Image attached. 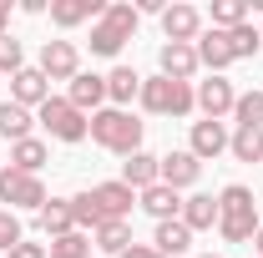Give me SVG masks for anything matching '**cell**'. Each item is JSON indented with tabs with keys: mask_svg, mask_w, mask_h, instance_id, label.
<instances>
[{
	"mask_svg": "<svg viewBox=\"0 0 263 258\" xmlns=\"http://www.w3.org/2000/svg\"><path fill=\"white\" fill-rule=\"evenodd\" d=\"M132 97H142V76H137L132 66H111V71H106V101L127 112Z\"/></svg>",
	"mask_w": 263,
	"mask_h": 258,
	"instance_id": "cell-21",
	"label": "cell"
},
{
	"mask_svg": "<svg viewBox=\"0 0 263 258\" xmlns=\"http://www.w3.org/2000/svg\"><path fill=\"white\" fill-rule=\"evenodd\" d=\"M122 182H127L132 193L157 188V182H162V177H157V157H152V152H132V157L122 162Z\"/></svg>",
	"mask_w": 263,
	"mask_h": 258,
	"instance_id": "cell-19",
	"label": "cell"
},
{
	"mask_svg": "<svg viewBox=\"0 0 263 258\" xmlns=\"http://www.w3.org/2000/svg\"><path fill=\"white\" fill-rule=\"evenodd\" d=\"M137 21H142V15H137V5H122V0H117V5H106V10H101V21L91 26V56H117L132 35H137Z\"/></svg>",
	"mask_w": 263,
	"mask_h": 258,
	"instance_id": "cell-3",
	"label": "cell"
},
{
	"mask_svg": "<svg viewBox=\"0 0 263 258\" xmlns=\"http://www.w3.org/2000/svg\"><path fill=\"white\" fill-rule=\"evenodd\" d=\"M228 152L238 162H263V127H238L228 137Z\"/></svg>",
	"mask_w": 263,
	"mask_h": 258,
	"instance_id": "cell-26",
	"label": "cell"
},
{
	"mask_svg": "<svg viewBox=\"0 0 263 258\" xmlns=\"http://www.w3.org/2000/svg\"><path fill=\"white\" fill-rule=\"evenodd\" d=\"M21 66H26V51H21V41H15V35H0V76H5V71L15 76Z\"/></svg>",
	"mask_w": 263,
	"mask_h": 258,
	"instance_id": "cell-33",
	"label": "cell"
},
{
	"mask_svg": "<svg viewBox=\"0 0 263 258\" xmlns=\"http://www.w3.org/2000/svg\"><path fill=\"white\" fill-rule=\"evenodd\" d=\"M187 152H193L197 162H213V157H223L228 152V127L223 122H193V137H187Z\"/></svg>",
	"mask_w": 263,
	"mask_h": 258,
	"instance_id": "cell-11",
	"label": "cell"
},
{
	"mask_svg": "<svg viewBox=\"0 0 263 258\" xmlns=\"http://www.w3.org/2000/svg\"><path fill=\"white\" fill-rule=\"evenodd\" d=\"M117 258H162V253H157V248H147V243H132L127 253H117Z\"/></svg>",
	"mask_w": 263,
	"mask_h": 258,
	"instance_id": "cell-36",
	"label": "cell"
},
{
	"mask_svg": "<svg viewBox=\"0 0 263 258\" xmlns=\"http://www.w3.org/2000/svg\"><path fill=\"white\" fill-rule=\"evenodd\" d=\"M35 127V117H31V106H15V101H0V137L5 142H26Z\"/></svg>",
	"mask_w": 263,
	"mask_h": 258,
	"instance_id": "cell-25",
	"label": "cell"
},
{
	"mask_svg": "<svg viewBox=\"0 0 263 258\" xmlns=\"http://www.w3.org/2000/svg\"><path fill=\"white\" fill-rule=\"evenodd\" d=\"M66 101H71L81 117H86V112H97L101 101H106V76H97V71H76V76H71Z\"/></svg>",
	"mask_w": 263,
	"mask_h": 258,
	"instance_id": "cell-14",
	"label": "cell"
},
{
	"mask_svg": "<svg viewBox=\"0 0 263 258\" xmlns=\"http://www.w3.org/2000/svg\"><path fill=\"white\" fill-rule=\"evenodd\" d=\"M197 258H218V253H197Z\"/></svg>",
	"mask_w": 263,
	"mask_h": 258,
	"instance_id": "cell-39",
	"label": "cell"
},
{
	"mask_svg": "<svg viewBox=\"0 0 263 258\" xmlns=\"http://www.w3.org/2000/svg\"><path fill=\"white\" fill-rule=\"evenodd\" d=\"M152 248H157L162 258L187 253V248H193V228L182 223V218H167V223H157V238H152Z\"/></svg>",
	"mask_w": 263,
	"mask_h": 258,
	"instance_id": "cell-22",
	"label": "cell"
},
{
	"mask_svg": "<svg viewBox=\"0 0 263 258\" xmlns=\"http://www.w3.org/2000/svg\"><path fill=\"white\" fill-rule=\"evenodd\" d=\"M258 197L248 193L243 182H228L223 193H218V233L228 238V243H248L253 233H258Z\"/></svg>",
	"mask_w": 263,
	"mask_h": 258,
	"instance_id": "cell-2",
	"label": "cell"
},
{
	"mask_svg": "<svg viewBox=\"0 0 263 258\" xmlns=\"http://www.w3.org/2000/svg\"><path fill=\"white\" fill-rule=\"evenodd\" d=\"M76 71H81V56H76L71 41H46L41 46V76L46 81H71Z\"/></svg>",
	"mask_w": 263,
	"mask_h": 258,
	"instance_id": "cell-9",
	"label": "cell"
},
{
	"mask_svg": "<svg viewBox=\"0 0 263 258\" xmlns=\"http://www.w3.org/2000/svg\"><path fill=\"white\" fill-rule=\"evenodd\" d=\"M21 238H26V233H21V218L0 208V253H10V248H15Z\"/></svg>",
	"mask_w": 263,
	"mask_h": 258,
	"instance_id": "cell-34",
	"label": "cell"
},
{
	"mask_svg": "<svg viewBox=\"0 0 263 258\" xmlns=\"http://www.w3.org/2000/svg\"><path fill=\"white\" fill-rule=\"evenodd\" d=\"M193 97H197V112L208 122H223L233 112V101H238V91H233V81H223V76H208V81L193 86Z\"/></svg>",
	"mask_w": 263,
	"mask_h": 258,
	"instance_id": "cell-7",
	"label": "cell"
},
{
	"mask_svg": "<svg viewBox=\"0 0 263 258\" xmlns=\"http://www.w3.org/2000/svg\"><path fill=\"white\" fill-rule=\"evenodd\" d=\"M5 26H10V0H0V35H10Z\"/></svg>",
	"mask_w": 263,
	"mask_h": 258,
	"instance_id": "cell-37",
	"label": "cell"
},
{
	"mask_svg": "<svg viewBox=\"0 0 263 258\" xmlns=\"http://www.w3.org/2000/svg\"><path fill=\"white\" fill-rule=\"evenodd\" d=\"M137 202L157 218V223H167V218H182V193H172L167 182H157V188H147V193H137Z\"/></svg>",
	"mask_w": 263,
	"mask_h": 258,
	"instance_id": "cell-20",
	"label": "cell"
},
{
	"mask_svg": "<svg viewBox=\"0 0 263 258\" xmlns=\"http://www.w3.org/2000/svg\"><path fill=\"white\" fill-rule=\"evenodd\" d=\"M157 66H162L167 81H193V71H197V51H193V46H177V41H167L162 51H157Z\"/></svg>",
	"mask_w": 263,
	"mask_h": 258,
	"instance_id": "cell-16",
	"label": "cell"
},
{
	"mask_svg": "<svg viewBox=\"0 0 263 258\" xmlns=\"http://www.w3.org/2000/svg\"><path fill=\"white\" fill-rule=\"evenodd\" d=\"M258 35H263V26H258Z\"/></svg>",
	"mask_w": 263,
	"mask_h": 258,
	"instance_id": "cell-40",
	"label": "cell"
},
{
	"mask_svg": "<svg viewBox=\"0 0 263 258\" xmlns=\"http://www.w3.org/2000/svg\"><path fill=\"white\" fill-rule=\"evenodd\" d=\"M91 248H97V243H91L86 233H66V238L51 243V258H91Z\"/></svg>",
	"mask_w": 263,
	"mask_h": 258,
	"instance_id": "cell-32",
	"label": "cell"
},
{
	"mask_svg": "<svg viewBox=\"0 0 263 258\" xmlns=\"http://www.w3.org/2000/svg\"><path fill=\"white\" fill-rule=\"evenodd\" d=\"M91 243H97L101 253H127L132 248V228L127 223H101L97 233H91Z\"/></svg>",
	"mask_w": 263,
	"mask_h": 258,
	"instance_id": "cell-28",
	"label": "cell"
},
{
	"mask_svg": "<svg viewBox=\"0 0 263 258\" xmlns=\"http://www.w3.org/2000/svg\"><path fill=\"white\" fill-rule=\"evenodd\" d=\"M157 177H162L172 193H182V188H193L197 177H202V162L193 152H167V157H157Z\"/></svg>",
	"mask_w": 263,
	"mask_h": 258,
	"instance_id": "cell-12",
	"label": "cell"
},
{
	"mask_svg": "<svg viewBox=\"0 0 263 258\" xmlns=\"http://www.w3.org/2000/svg\"><path fill=\"white\" fill-rule=\"evenodd\" d=\"M71 218H76V233H81V228H91V233H97V228H101L97 197H91V193H76V197H71Z\"/></svg>",
	"mask_w": 263,
	"mask_h": 258,
	"instance_id": "cell-30",
	"label": "cell"
},
{
	"mask_svg": "<svg viewBox=\"0 0 263 258\" xmlns=\"http://www.w3.org/2000/svg\"><path fill=\"white\" fill-rule=\"evenodd\" d=\"M101 10H106V0H51V21L61 31L81 26V21H101Z\"/></svg>",
	"mask_w": 263,
	"mask_h": 258,
	"instance_id": "cell-17",
	"label": "cell"
},
{
	"mask_svg": "<svg viewBox=\"0 0 263 258\" xmlns=\"http://www.w3.org/2000/svg\"><path fill=\"white\" fill-rule=\"evenodd\" d=\"M5 258H51V248H46V243H26V238H21Z\"/></svg>",
	"mask_w": 263,
	"mask_h": 258,
	"instance_id": "cell-35",
	"label": "cell"
},
{
	"mask_svg": "<svg viewBox=\"0 0 263 258\" xmlns=\"http://www.w3.org/2000/svg\"><path fill=\"white\" fill-rule=\"evenodd\" d=\"M253 253L263 258V223H258V233H253Z\"/></svg>",
	"mask_w": 263,
	"mask_h": 258,
	"instance_id": "cell-38",
	"label": "cell"
},
{
	"mask_svg": "<svg viewBox=\"0 0 263 258\" xmlns=\"http://www.w3.org/2000/svg\"><path fill=\"white\" fill-rule=\"evenodd\" d=\"M142 106L147 112H157V117H187L197 106L193 97V81H167V76H152V81H142Z\"/></svg>",
	"mask_w": 263,
	"mask_h": 258,
	"instance_id": "cell-4",
	"label": "cell"
},
{
	"mask_svg": "<svg viewBox=\"0 0 263 258\" xmlns=\"http://www.w3.org/2000/svg\"><path fill=\"white\" fill-rule=\"evenodd\" d=\"M86 137L106 147V152H117V157H132V152H142V122L122 112V106H106V112H91V122H86Z\"/></svg>",
	"mask_w": 263,
	"mask_h": 258,
	"instance_id": "cell-1",
	"label": "cell"
},
{
	"mask_svg": "<svg viewBox=\"0 0 263 258\" xmlns=\"http://www.w3.org/2000/svg\"><path fill=\"white\" fill-rule=\"evenodd\" d=\"M162 35L177 41V46H193L197 35H202V15H197L193 5H167L162 10Z\"/></svg>",
	"mask_w": 263,
	"mask_h": 258,
	"instance_id": "cell-13",
	"label": "cell"
},
{
	"mask_svg": "<svg viewBox=\"0 0 263 258\" xmlns=\"http://www.w3.org/2000/svg\"><path fill=\"white\" fill-rule=\"evenodd\" d=\"M0 202H5V213H15V208H46V188H41V177L31 172H15V167H0Z\"/></svg>",
	"mask_w": 263,
	"mask_h": 258,
	"instance_id": "cell-6",
	"label": "cell"
},
{
	"mask_svg": "<svg viewBox=\"0 0 263 258\" xmlns=\"http://www.w3.org/2000/svg\"><path fill=\"white\" fill-rule=\"evenodd\" d=\"M35 117H41V127L51 132L56 142H81L86 137V122H91V117H81L66 97H51L46 106H35Z\"/></svg>",
	"mask_w": 263,
	"mask_h": 258,
	"instance_id": "cell-5",
	"label": "cell"
},
{
	"mask_svg": "<svg viewBox=\"0 0 263 258\" xmlns=\"http://www.w3.org/2000/svg\"><path fill=\"white\" fill-rule=\"evenodd\" d=\"M46 162H51V152H46V142H41V137L10 142V167H15V172H31V177H35Z\"/></svg>",
	"mask_w": 263,
	"mask_h": 258,
	"instance_id": "cell-24",
	"label": "cell"
},
{
	"mask_svg": "<svg viewBox=\"0 0 263 258\" xmlns=\"http://www.w3.org/2000/svg\"><path fill=\"white\" fill-rule=\"evenodd\" d=\"M233 117H238V127H263V91H243L233 101Z\"/></svg>",
	"mask_w": 263,
	"mask_h": 258,
	"instance_id": "cell-31",
	"label": "cell"
},
{
	"mask_svg": "<svg viewBox=\"0 0 263 258\" xmlns=\"http://www.w3.org/2000/svg\"><path fill=\"white\" fill-rule=\"evenodd\" d=\"M91 197H97V208H101V223H127V213L137 208V193H132L122 177L117 182H97Z\"/></svg>",
	"mask_w": 263,
	"mask_h": 258,
	"instance_id": "cell-8",
	"label": "cell"
},
{
	"mask_svg": "<svg viewBox=\"0 0 263 258\" xmlns=\"http://www.w3.org/2000/svg\"><path fill=\"white\" fill-rule=\"evenodd\" d=\"M10 101L15 106H46L51 101V81L41 76V66H21L10 76Z\"/></svg>",
	"mask_w": 263,
	"mask_h": 258,
	"instance_id": "cell-10",
	"label": "cell"
},
{
	"mask_svg": "<svg viewBox=\"0 0 263 258\" xmlns=\"http://www.w3.org/2000/svg\"><path fill=\"white\" fill-rule=\"evenodd\" d=\"M35 223H41V233L56 243V238H66V233H76V218H71V197H46V208L35 213Z\"/></svg>",
	"mask_w": 263,
	"mask_h": 258,
	"instance_id": "cell-15",
	"label": "cell"
},
{
	"mask_svg": "<svg viewBox=\"0 0 263 258\" xmlns=\"http://www.w3.org/2000/svg\"><path fill=\"white\" fill-rule=\"evenodd\" d=\"M182 223L193 228V233H202V228H218V197H213V193H193V197H182Z\"/></svg>",
	"mask_w": 263,
	"mask_h": 258,
	"instance_id": "cell-23",
	"label": "cell"
},
{
	"mask_svg": "<svg viewBox=\"0 0 263 258\" xmlns=\"http://www.w3.org/2000/svg\"><path fill=\"white\" fill-rule=\"evenodd\" d=\"M228 35V51H233V61H248V56H258L263 51V35L243 21V26H233V31H223Z\"/></svg>",
	"mask_w": 263,
	"mask_h": 258,
	"instance_id": "cell-27",
	"label": "cell"
},
{
	"mask_svg": "<svg viewBox=\"0 0 263 258\" xmlns=\"http://www.w3.org/2000/svg\"><path fill=\"white\" fill-rule=\"evenodd\" d=\"M248 21V0H213V31H233Z\"/></svg>",
	"mask_w": 263,
	"mask_h": 258,
	"instance_id": "cell-29",
	"label": "cell"
},
{
	"mask_svg": "<svg viewBox=\"0 0 263 258\" xmlns=\"http://www.w3.org/2000/svg\"><path fill=\"white\" fill-rule=\"evenodd\" d=\"M193 51H197V66H208L213 76H218L223 66H233V51H228V35L223 31H202L193 41Z\"/></svg>",
	"mask_w": 263,
	"mask_h": 258,
	"instance_id": "cell-18",
	"label": "cell"
}]
</instances>
